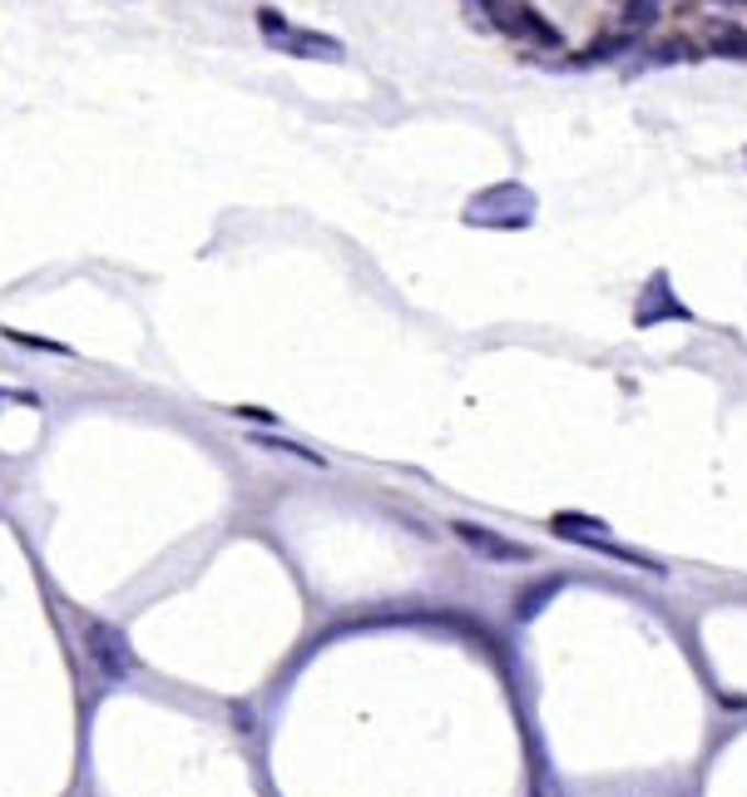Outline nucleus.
Returning <instances> with one entry per match:
<instances>
[{"label":"nucleus","mask_w":747,"mask_h":797,"mask_svg":"<svg viewBox=\"0 0 747 797\" xmlns=\"http://www.w3.org/2000/svg\"><path fill=\"white\" fill-rule=\"evenodd\" d=\"M535 219V193L525 184H495L466 203V223L476 229H529Z\"/></svg>","instance_id":"1"},{"label":"nucleus","mask_w":747,"mask_h":797,"mask_svg":"<svg viewBox=\"0 0 747 797\" xmlns=\"http://www.w3.org/2000/svg\"><path fill=\"white\" fill-rule=\"evenodd\" d=\"M258 31L272 51L298 55V60H342V55H347L342 41H332V35H322V31H302V25H292L288 15L268 11V5L258 11Z\"/></svg>","instance_id":"2"},{"label":"nucleus","mask_w":747,"mask_h":797,"mask_svg":"<svg viewBox=\"0 0 747 797\" xmlns=\"http://www.w3.org/2000/svg\"><path fill=\"white\" fill-rule=\"evenodd\" d=\"M80 644H85V654H90V664L100 668L110 684H120V678H130L134 668H140L134 644L124 639V629L104 624V619H80Z\"/></svg>","instance_id":"3"},{"label":"nucleus","mask_w":747,"mask_h":797,"mask_svg":"<svg viewBox=\"0 0 747 797\" xmlns=\"http://www.w3.org/2000/svg\"><path fill=\"white\" fill-rule=\"evenodd\" d=\"M450 535L460 540V545L470 550V555H480V560H495V565H525L535 550L529 545H515V540H505L500 530H490V525H476V520H456L450 525Z\"/></svg>","instance_id":"4"},{"label":"nucleus","mask_w":747,"mask_h":797,"mask_svg":"<svg viewBox=\"0 0 747 797\" xmlns=\"http://www.w3.org/2000/svg\"><path fill=\"white\" fill-rule=\"evenodd\" d=\"M688 322L693 312L683 308V302L668 292V273H654V283H648V292L638 298V312H634V322L638 328H658V322Z\"/></svg>","instance_id":"5"},{"label":"nucleus","mask_w":747,"mask_h":797,"mask_svg":"<svg viewBox=\"0 0 747 797\" xmlns=\"http://www.w3.org/2000/svg\"><path fill=\"white\" fill-rule=\"evenodd\" d=\"M495 25H505L510 35H520V41H529V45H545V51H559V45H565V35H559L539 11H529V5H505Z\"/></svg>","instance_id":"6"},{"label":"nucleus","mask_w":747,"mask_h":797,"mask_svg":"<svg viewBox=\"0 0 747 797\" xmlns=\"http://www.w3.org/2000/svg\"><path fill=\"white\" fill-rule=\"evenodd\" d=\"M263 451H278V456H292V461H302V466H312V471H327V456H317L312 446H298V441H278V436H253Z\"/></svg>","instance_id":"7"},{"label":"nucleus","mask_w":747,"mask_h":797,"mask_svg":"<svg viewBox=\"0 0 747 797\" xmlns=\"http://www.w3.org/2000/svg\"><path fill=\"white\" fill-rule=\"evenodd\" d=\"M559 585H565V579H545V585H535V589H525V599H515V619H535L539 609L549 605V599L559 595Z\"/></svg>","instance_id":"8"},{"label":"nucleus","mask_w":747,"mask_h":797,"mask_svg":"<svg viewBox=\"0 0 747 797\" xmlns=\"http://www.w3.org/2000/svg\"><path fill=\"white\" fill-rule=\"evenodd\" d=\"M0 337H5V342H15V347H25V352H55V357H75V347H65V342H51V337H35V332L0 328Z\"/></svg>","instance_id":"9"},{"label":"nucleus","mask_w":747,"mask_h":797,"mask_svg":"<svg viewBox=\"0 0 747 797\" xmlns=\"http://www.w3.org/2000/svg\"><path fill=\"white\" fill-rule=\"evenodd\" d=\"M654 21H658V0H628V11H624V31L628 35L648 31Z\"/></svg>","instance_id":"10"},{"label":"nucleus","mask_w":747,"mask_h":797,"mask_svg":"<svg viewBox=\"0 0 747 797\" xmlns=\"http://www.w3.org/2000/svg\"><path fill=\"white\" fill-rule=\"evenodd\" d=\"M713 51L717 55H733V60H747V31H737V25L713 31Z\"/></svg>","instance_id":"11"},{"label":"nucleus","mask_w":747,"mask_h":797,"mask_svg":"<svg viewBox=\"0 0 747 797\" xmlns=\"http://www.w3.org/2000/svg\"><path fill=\"white\" fill-rule=\"evenodd\" d=\"M470 5H480L490 21H500V11H505V0H470Z\"/></svg>","instance_id":"12"}]
</instances>
